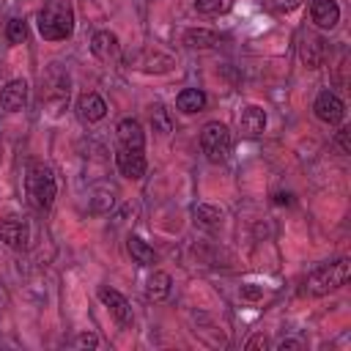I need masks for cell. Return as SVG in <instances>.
Segmentation results:
<instances>
[{
    "label": "cell",
    "instance_id": "484cf974",
    "mask_svg": "<svg viewBox=\"0 0 351 351\" xmlns=\"http://www.w3.org/2000/svg\"><path fill=\"white\" fill-rule=\"evenodd\" d=\"M261 296H263V288H258V285H244V288H241V299L255 302V299H261Z\"/></svg>",
    "mask_w": 351,
    "mask_h": 351
},
{
    "label": "cell",
    "instance_id": "9a60e30c",
    "mask_svg": "<svg viewBox=\"0 0 351 351\" xmlns=\"http://www.w3.org/2000/svg\"><path fill=\"white\" fill-rule=\"evenodd\" d=\"M170 296V274L167 271H154L145 282V299L148 302H165Z\"/></svg>",
    "mask_w": 351,
    "mask_h": 351
},
{
    "label": "cell",
    "instance_id": "e0dca14e",
    "mask_svg": "<svg viewBox=\"0 0 351 351\" xmlns=\"http://www.w3.org/2000/svg\"><path fill=\"white\" fill-rule=\"evenodd\" d=\"M219 41H222V36H219V33H214V30H206V27H192V30H186V33H184V44H186V47H192V49L217 47Z\"/></svg>",
    "mask_w": 351,
    "mask_h": 351
},
{
    "label": "cell",
    "instance_id": "4316f807",
    "mask_svg": "<svg viewBox=\"0 0 351 351\" xmlns=\"http://www.w3.org/2000/svg\"><path fill=\"white\" fill-rule=\"evenodd\" d=\"M337 145L343 154H351V145H348V129H340L337 132Z\"/></svg>",
    "mask_w": 351,
    "mask_h": 351
},
{
    "label": "cell",
    "instance_id": "ba28073f",
    "mask_svg": "<svg viewBox=\"0 0 351 351\" xmlns=\"http://www.w3.org/2000/svg\"><path fill=\"white\" fill-rule=\"evenodd\" d=\"M239 129H241V134H247V137L263 134V129H266V110L258 107V104L241 107V112H239Z\"/></svg>",
    "mask_w": 351,
    "mask_h": 351
},
{
    "label": "cell",
    "instance_id": "8992f818",
    "mask_svg": "<svg viewBox=\"0 0 351 351\" xmlns=\"http://www.w3.org/2000/svg\"><path fill=\"white\" fill-rule=\"evenodd\" d=\"M0 239H3V244L11 247V250H25L27 241H30V228H27V222H25L22 217H16V214L3 217V219H0Z\"/></svg>",
    "mask_w": 351,
    "mask_h": 351
},
{
    "label": "cell",
    "instance_id": "ac0fdd59",
    "mask_svg": "<svg viewBox=\"0 0 351 351\" xmlns=\"http://www.w3.org/2000/svg\"><path fill=\"white\" fill-rule=\"evenodd\" d=\"M126 250H129V255H132L140 266H151V263L156 261L154 250H151L140 236H129V239H126Z\"/></svg>",
    "mask_w": 351,
    "mask_h": 351
},
{
    "label": "cell",
    "instance_id": "cb8c5ba5",
    "mask_svg": "<svg viewBox=\"0 0 351 351\" xmlns=\"http://www.w3.org/2000/svg\"><path fill=\"white\" fill-rule=\"evenodd\" d=\"M77 348H99V337L96 335H80L77 337Z\"/></svg>",
    "mask_w": 351,
    "mask_h": 351
},
{
    "label": "cell",
    "instance_id": "f1b7e54d",
    "mask_svg": "<svg viewBox=\"0 0 351 351\" xmlns=\"http://www.w3.org/2000/svg\"><path fill=\"white\" fill-rule=\"evenodd\" d=\"M277 348H280V351H285V348H296V351H299V348H302V343H299V340H280V343H277Z\"/></svg>",
    "mask_w": 351,
    "mask_h": 351
},
{
    "label": "cell",
    "instance_id": "603a6c76",
    "mask_svg": "<svg viewBox=\"0 0 351 351\" xmlns=\"http://www.w3.org/2000/svg\"><path fill=\"white\" fill-rule=\"evenodd\" d=\"M195 8L200 14H219L225 8V0H195Z\"/></svg>",
    "mask_w": 351,
    "mask_h": 351
},
{
    "label": "cell",
    "instance_id": "30bf717a",
    "mask_svg": "<svg viewBox=\"0 0 351 351\" xmlns=\"http://www.w3.org/2000/svg\"><path fill=\"white\" fill-rule=\"evenodd\" d=\"M115 165H118V170H121V176H126V178H143L145 176V156H143V151H129V148H118V154H115Z\"/></svg>",
    "mask_w": 351,
    "mask_h": 351
},
{
    "label": "cell",
    "instance_id": "9c48e42d",
    "mask_svg": "<svg viewBox=\"0 0 351 351\" xmlns=\"http://www.w3.org/2000/svg\"><path fill=\"white\" fill-rule=\"evenodd\" d=\"M115 132H118V143H121V148L143 151V145H145V134H143V126H140L137 118H123V121L115 126Z\"/></svg>",
    "mask_w": 351,
    "mask_h": 351
},
{
    "label": "cell",
    "instance_id": "d6986e66",
    "mask_svg": "<svg viewBox=\"0 0 351 351\" xmlns=\"http://www.w3.org/2000/svg\"><path fill=\"white\" fill-rule=\"evenodd\" d=\"M222 217H225V211H222V208H217V206H208V203L195 206V219H197L200 225H206V228L219 225V222H222Z\"/></svg>",
    "mask_w": 351,
    "mask_h": 351
},
{
    "label": "cell",
    "instance_id": "7a4b0ae2",
    "mask_svg": "<svg viewBox=\"0 0 351 351\" xmlns=\"http://www.w3.org/2000/svg\"><path fill=\"white\" fill-rule=\"evenodd\" d=\"M25 184H27V197H30L33 208L47 211V208L52 206V200H55V192H58V184H55V173H52V167H49V165H44V162L30 165Z\"/></svg>",
    "mask_w": 351,
    "mask_h": 351
},
{
    "label": "cell",
    "instance_id": "ffe728a7",
    "mask_svg": "<svg viewBox=\"0 0 351 351\" xmlns=\"http://www.w3.org/2000/svg\"><path fill=\"white\" fill-rule=\"evenodd\" d=\"M115 189H110V186H104V189H99L96 195H93V200H90V211H96V214H104V211H110L112 208V203H115Z\"/></svg>",
    "mask_w": 351,
    "mask_h": 351
},
{
    "label": "cell",
    "instance_id": "8fae6325",
    "mask_svg": "<svg viewBox=\"0 0 351 351\" xmlns=\"http://www.w3.org/2000/svg\"><path fill=\"white\" fill-rule=\"evenodd\" d=\"M310 16L321 30H332L340 22V5L335 0H313Z\"/></svg>",
    "mask_w": 351,
    "mask_h": 351
},
{
    "label": "cell",
    "instance_id": "5bb4252c",
    "mask_svg": "<svg viewBox=\"0 0 351 351\" xmlns=\"http://www.w3.org/2000/svg\"><path fill=\"white\" fill-rule=\"evenodd\" d=\"M77 110H80L82 121H88V123H96V121H101V118L107 115V104H104V99H101L99 93H85V96H80Z\"/></svg>",
    "mask_w": 351,
    "mask_h": 351
},
{
    "label": "cell",
    "instance_id": "4fadbf2b",
    "mask_svg": "<svg viewBox=\"0 0 351 351\" xmlns=\"http://www.w3.org/2000/svg\"><path fill=\"white\" fill-rule=\"evenodd\" d=\"M25 101H27V82L25 80H11L0 93V104L8 112H19L25 107Z\"/></svg>",
    "mask_w": 351,
    "mask_h": 351
},
{
    "label": "cell",
    "instance_id": "277c9868",
    "mask_svg": "<svg viewBox=\"0 0 351 351\" xmlns=\"http://www.w3.org/2000/svg\"><path fill=\"white\" fill-rule=\"evenodd\" d=\"M200 148L206 154L208 162H225L230 148H233V137H230V129L219 121H208L200 132Z\"/></svg>",
    "mask_w": 351,
    "mask_h": 351
},
{
    "label": "cell",
    "instance_id": "6da1fadb",
    "mask_svg": "<svg viewBox=\"0 0 351 351\" xmlns=\"http://www.w3.org/2000/svg\"><path fill=\"white\" fill-rule=\"evenodd\" d=\"M38 33L47 41H63L74 33V11L66 0H52L38 11Z\"/></svg>",
    "mask_w": 351,
    "mask_h": 351
},
{
    "label": "cell",
    "instance_id": "d4e9b609",
    "mask_svg": "<svg viewBox=\"0 0 351 351\" xmlns=\"http://www.w3.org/2000/svg\"><path fill=\"white\" fill-rule=\"evenodd\" d=\"M304 0H274V8L280 11V14H288V11H293V8H299Z\"/></svg>",
    "mask_w": 351,
    "mask_h": 351
},
{
    "label": "cell",
    "instance_id": "52a82bcc",
    "mask_svg": "<svg viewBox=\"0 0 351 351\" xmlns=\"http://www.w3.org/2000/svg\"><path fill=\"white\" fill-rule=\"evenodd\" d=\"M99 299H101V304L110 310V315H112L121 326H129V324H132V307H129V302H126L123 293H118V291L101 285V288H99Z\"/></svg>",
    "mask_w": 351,
    "mask_h": 351
},
{
    "label": "cell",
    "instance_id": "2e32d148",
    "mask_svg": "<svg viewBox=\"0 0 351 351\" xmlns=\"http://www.w3.org/2000/svg\"><path fill=\"white\" fill-rule=\"evenodd\" d=\"M206 93L200 90V88H184L178 96H176V107L181 110V112H200L203 107H206Z\"/></svg>",
    "mask_w": 351,
    "mask_h": 351
},
{
    "label": "cell",
    "instance_id": "7402d4cb",
    "mask_svg": "<svg viewBox=\"0 0 351 351\" xmlns=\"http://www.w3.org/2000/svg\"><path fill=\"white\" fill-rule=\"evenodd\" d=\"M5 38H8L11 44H22V41L27 38V25H25L22 19H11L8 27H5Z\"/></svg>",
    "mask_w": 351,
    "mask_h": 351
},
{
    "label": "cell",
    "instance_id": "3957f363",
    "mask_svg": "<svg viewBox=\"0 0 351 351\" xmlns=\"http://www.w3.org/2000/svg\"><path fill=\"white\" fill-rule=\"evenodd\" d=\"M346 280H348V258H340L335 263H324V266L313 269L304 282V291L310 296H326V293L343 288Z\"/></svg>",
    "mask_w": 351,
    "mask_h": 351
},
{
    "label": "cell",
    "instance_id": "83f0119b",
    "mask_svg": "<svg viewBox=\"0 0 351 351\" xmlns=\"http://www.w3.org/2000/svg\"><path fill=\"white\" fill-rule=\"evenodd\" d=\"M252 348H266V337H261V335L252 337V340L247 343V351H252Z\"/></svg>",
    "mask_w": 351,
    "mask_h": 351
},
{
    "label": "cell",
    "instance_id": "5b68a950",
    "mask_svg": "<svg viewBox=\"0 0 351 351\" xmlns=\"http://www.w3.org/2000/svg\"><path fill=\"white\" fill-rule=\"evenodd\" d=\"M313 112L318 121L329 123V126H337L343 118H346V104L340 101V96H335L332 90H321L313 101Z\"/></svg>",
    "mask_w": 351,
    "mask_h": 351
},
{
    "label": "cell",
    "instance_id": "44dd1931",
    "mask_svg": "<svg viewBox=\"0 0 351 351\" xmlns=\"http://www.w3.org/2000/svg\"><path fill=\"white\" fill-rule=\"evenodd\" d=\"M318 47H321V41H318V38H310V36H307L304 44H302V60H304L310 69H318V66H321V58L315 55Z\"/></svg>",
    "mask_w": 351,
    "mask_h": 351
},
{
    "label": "cell",
    "instance_id": "7c38bea8",
    "mask_svg": "<svg viewBox=\"0 0 351 351\" xmlns=\"http://www.w3.org/2000/svg\"><path fill=\"white\" fill-rule=\"evenodd\" d=\"M90 52H93L99 60H104V63L115 60L118 52H121V47H118V36L110 33V30H99V33H93V38H90Z\"/></svg>",
    "mask_w": 351,
    "mask_h": 351
}]
</instances>
